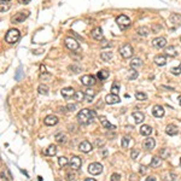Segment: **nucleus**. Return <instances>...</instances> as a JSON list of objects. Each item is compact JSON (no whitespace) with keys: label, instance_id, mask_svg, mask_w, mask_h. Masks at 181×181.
<instances>
[{"label":"nucleus","instance_id":"nucleus-1","mask_svg":"<svg viewBox=\"0 0 181 181\" xmlns=\"http://www.w3.org/2000/svg\"><path fill=\"white\" fill-rule=\"evenodd\" d=\"M96 116H97V114H96L94 110H90V109H82V110L77 114V120L81 124H89L90 122H93Z\"/></svg>","mask_w":181,"mask_h":181},{"label":"nucleus","instance_id":"nucleus-2","mask_svg":"<svg viewBox=\"0 0 181 181\" xmlns=\"http://www.w3.org/2000/svg\"><path fill=\"white\" fill-rule=\"evenodd\" d=\"M21 38V33L18 29H10L5 35V41L7 44H16Z\"/></svg>","mask_w":181,"mask_h":181},{"label":"nucleus","instance_id":"nucleus-3","mask_svg":"<svg viewBox=\"0 0 181 181\" xmlns=\"http://www.w3.org/2000/svg\"><path fill=\"white\" fill-rule=\"evenodd\" d=\"M116 23L118 24V27H120L121 29H127L128 27H131V24H132L131 20H129V18L127 17L126 15L118 16V17L116 18Z\"/></svg>","mask_w":181,"mask_h":181},{"label":"nucleus","instance_id":"nucleus-4","mask_svg":"<svg viewBox=\"0 0 181 181\" xmlns=\"http://www.w3.org/2000/svg\"><path fill=\"white\" fill-rule=\"evenodd\" d=\"M133 47L129 44H126L120 48V54L123 58H131L133 56Z\"/></svg>","mask_w":181,"mask_h":181},{"label":"nucleus","instance_id":"nucleus-5","mask_svg":"<svg viewBox=\"0 0 181 181\" xmlns=\"http://www.w3.org/2000/svg\"><path fill=\"white\" fill-rule=\"evenodd\" d=\"M88 172H89V174H92V175H99L103 172V166L98 162L90 163L89 167H88Z\"/></svg>","mask_w":181,"mask_h":181},{"label":"nucleus","instance_id":"nucleus-6","mask_svg":"<svg viewBox=\"0 0 181 181\" xmlns=\"http://www.w3.org/2000/svg\"><path fill=\"white\" fill-rule=\"evenodd\" d=\"M29 16V12L28 11H23V12H18L16 13L13 17H12V23H22L24 22V20H27Z\"/></svg>","mask_w":181,"mask_h":181},{"label":"nucleus","instance_id":"nucleus-7","mask_svg":"<svg viewBox=\"0 0 181 181\" xmlns=\"http://www.w3.org/2000/svg\"><path fill=\"white\" fill-rule=\"evenodd\" d=\"M69 164H70V167H71L72 170H77L82 166V161H81V158L79 156H72L70 158V161H69Z\"/></svg>","mask_w":181,"mask_h":181},{"label":"nucleus","instance_id":"nucleus-8","mask_svg":"<svg viewBox=\"0 0 181 181\" xmlns=\"http://www.w3.org/2000/svg\"><path fill=\"white\" fill-rule=\"evenodd\" d=\"M65 46L69 48V50H71V51H76L77 48H79V42L75 40V39H72V38H66L65 39Z\"/></svg>","mask_w":181,"mask_h":181},{"label":"nucleus","instance_id":"nucleus-9","mask_svg":"<svg viewBox=\"0 0 181 181\" xmlns=\"http://www.w3.org/2000/svg\"><path fill=\"white\" fill-rule=\"evenodd\" d=\"M80 81L82 82V85H83V86L89 87V86H93V85L96 83V77H94V76H92V75H85V76H82V77H81V80H80Z\"/></svg>","mask_w":181,"mask_h":181},{"label":"nucleus","instance_id":"nucleus-10","mask_svg":"<svg viewBox=\"0 0 181 181\" xmlns=\"http://www.w3.org/2000/svg\"><path fill=\"white\" fill-rule=\"evenodd\" d=\"M120 97L118 96H116V94H112V93H110V94H107L106 97H105V103L106 104H109V105H114V104H117V103H120Z\"/></svg>","mask_w":181,"mask_h":181},{"label":"nucleus","instance_id":"nucleus-11","mask_svg":"<svg viewBox=\"0 0 181 181\" xmlns=\"http://www.w3.org/2000/svg\"><path fill=\"white\" fill-rule=\"evenodd\" d=\"M79 149H80L81 152L88 153V152L92 151V144H90L89 141H87V140H85V141H82V142L79 145Z\"/></svg>","mask_w":181,"mask_h":181},{"label":"nucleus","instance_id":"nucleus-12","mask_svg":"<svg viewBox=\"0 0 181 181\" xmlns=\"http://www.w3.org/2000/svg\"><path fill=\"white\" fill-rule=\"evenodd\" d=\"M152 45L156 47V48H163V47H166V45H167V40H166V38H156V39H153L152 40Z\"/></svg>","mask_w":181,"mask_h":181},{"label":"nucleus","instance_id":"nucleus-13","mask_svg":"<svg viewBox=\"0 0 181 181\" xmlns=\"http://www.w3.org/2000/svg\"><path fill=\"white\" fill-rule=\"evenodd\" d=\"M58 122H59L58 117L54 116V115H48V116H46L45 120H44V123H45L46 126H56Z\"/></svg>","mask_w":181,"mask_h":181},{"label":"nucleus","instance_id":"nucleus-14","mask_svg":"<svg viewBox=\"0 0 181 181\" xmlns=\"http://www.w3.org/2000/svg\"><path fill=\"white\" fill-rule=\"evenodd\" d=\"M62 96L65 98V99H69V98H72L75 96V90H74V88H71V87H65V88H63L62 89Z\"/></svg>","mask_w":181,"mask_h":181},{"label":"nucleus","instance_id":"nucleus-15","mask_svg":"<svg viewBox=\"0 0 181 181\" xmlns=\"http://www.w3.org/2000/svg\"><path fill=\"white\" fill-rule=\"evenodd\" d=\"M90 35H92V38L96 39V40H103L104 35H103V29L100 27H97L92 30V33H90Z\"/></svg>","mask_w":181,"mask_h":181},{"label":"nucleus","instance_id":"nucleus-16","mask_svg":"<svg viewBox=\"0 0 181 181\" xmlns=\"http://www.w3.org/2000/svg\"><path fill=\"white\" fill-rule=\"evenodd\" d=\"M152 114L155 117H163L164 116V109L161 105H155L152 109Z\"/></svg>","mask_w":181,"mask_h":181},{"label":"nucleus","instance_id":"nucleus-17","mask_svg":"<svg viewBox=\"0 0 181 181\" xmlns=\"http://www.w3.org/2000/svg\"><path fill=\"white\" fill-rule=\"evenodd\" d=\"M155 145H156V141L153 138H147V139H145L144 144H142V146L145 150H152L155 147Z\"/></svg>","mask_w":181,"mask_h":181},{"label":"nucleus","instance_id":"nucleus-18","mask_svg":"<svg viewBox=\"0 0 181 181\" xmlns=\"http://www.w3.org/2000/svg\"><path fill=\"white\" fill-rule=\"evenodd\" d=\"M166 133L168 135H176L179 133V129H177V127L175 124H168L167 126V128H166Z\"/></svg>","mask_w":181,"mask_h":181},{"label":"nucleus","instance_id":"nucleus-19","mask_svg":"<svg viewBox=\"0 0 181 181\" xmlns=\"http://www.w3.org/2000/svg\"><path fill=\"white\" fill-rule=\"evenodd\" d=\"M152 133V128L147 124H144L140 127V134L144 135V136H149L150 134Z\"/></svg>","mask_w":181,"mask_h":181},{"label":"nucleus","instance_id":"nucleus-20","mask_svg":"<svg viewBox=\"0 0 181 181\" xmlns=\"http://www.w3.org/2000/svg\"><path fill=\"white\" fill-rule=\"evenodd\" d=\"M133 118H134V121H135V123H141V122H144V120H145V116H144V114L142 112H140V111H134L133 112Z\"/></svg>","mask_w":181,"mask_h":181},{"label":"nucleus","instance_id":"nucleus-21","mask_svg":"<svg viewBox=\"0 0 181 181\" xmlns=\"http://www.w3.org/2000/svg\"><path fill=\"white\" fill-rule=\"evenodd\" d=\"M155 63L159 66H163V65H166L167 63V58L166 56H162V54H159V56H156L155 57Z\"/></svg>","mask_w":181,"mask_h":181},{"label":"nucleus","instance_id":"nucleus-22","mask_svg":"<svg viewBox=\"0 0 181 181\" xmlns=\"http://www.w3.org/2000/svg\"><path fill=\"white\" fill-rule=\"evenodd\" d=\"M85 94H86V100L90 103V101H92V99L94 98V96H96V90L90 89V88H87L85 90Z\"/></svg>","mask_w":181,"mask_h":181},{"label":"nucleus","instance_id":"nucleus-23","mask_svg":"<svg viewBox=\"0 0 181 181\" xmlns=\"http://www.w3.org/2000/svg\"><path fill=\"white\" fill-rule=\"evenodd\" d=\"M100 123H101V126L104 127V128H107V129H115L116 128V127L114 124H111L105 117H100Z\"/></svg>","mask_w":181,"mask_h":181},{"label":"nucleus","instance_id":"nucleus-24","mask_svg":"<svg viewBox=\"0 0 181 181\" xmlns=\"http://www.w3.org/2000/svg\"><path fill=\"white\" fill-rule=\"evenodd\" d=\"M177 48L175 47V46H169V47H167L166 48V53L168 54V56H170V57H176L177 56Z\"/></svg>","mask_w":181,"mask_h":181},{"label":"nucleus","instance_id":"nucleus-25","mask_svg":"<svg viewBox=\"0 0 181 181\" xmlns=\"http://www.w3.org/2000/svg\"><path fill=\"white\" fill-rule=\"evenodd\" d=\"M56 153H57V146L56 145H50V146L46 149V151H45L46 156H54Z\"/></svg>","mask_w":181,"mask_h":181},{"label":"nucleus","instance_id":"nucleus-26","mask_svg":"<svg viewBox=\"0 0 181 181\" xmlns=\"http://www.w3.org/2000/svg\"><path fill=\"white\" fill-rule=\"evenodd\" d=\"M136 33H138V35H140V36H142V38H145V36H147V35L150 34V29H149L147 27H140V28L136 30Z\"/></svg>","mask_w":181,"mask_h":181},{"label":"nucleus","instance_id":"nucleus-27","mask_svg":"<svg viewBox=\"0 0 181 181\" xmlns=\"http://www.w3.org/2000/svg\"><path fill=\"white\" fill-rule=\"evenodd\" d=\"M97 77H98L99 80H101V81L106 80V79L109 77V71H107V70H100V71H98Z\"/></svg>","mask_w":181,"mask_h":181},{"label":"nucleus","instance_id":"nucleus-28","mask_svg":"<svg viewBox=\"0 0 181 181\" xmlns=\"http://www.w3.org/2000/svg\"><path fill=\"white\" fill-rule=\"evenodd\" d=\"M161 163H162L161 158L156 156V157H153V158H152V161H151V163H150V166H151L152 168H158V167L161 166Z\"/></svg>","mask_w":181,"mask_h":181},{"label":"nucleus","instance_id":"nucleus-29","mask_svg":"<svg viewBox=\"0 0 181 181\" xmlns=\"http://www.w3.org/2000/svg\"><path fill=\"white\" fill-rule=\"evenodd\" d=\"M100 57H101V59L104 62H109V61L112 58V52H101Z\"/></svg>","mask_w":181,"mask_h":181},{"label":"nucleus","instance_id":"nucleus-30","mask_svg":"<svg viewBox=\"0 0 181 181\" xmlns=\"http://www.w3.org/2000/svg\"><path fill=\"white\" fill-rule=\"evenodd\" d=\"M38 90H39V93L40 94H42V96H47L48 94V87L46 86V85H40L39 87H38Z\"/></svg>","mask_w":181,"mask_h":181},{"label":"nucleus","instance_id":"nucleus-31","mask_svg":"<svg viewBox=\"0 0 181 181\" xmlns=\"http://www.w3.org/2000/svg\"><path fill=\"white\" fill-rule=\"evenodd\" d=\"M56 140H57V142H59V144H65V142H66V135L63 134V133H58V134L56 135Z\"/></svg>","mask_w":181,"mask_h":181},{"label":"nucleus","instance_id":"nucleus-32","mask_svg":"<svg viewBox=\"0 0 181 181\" xmlns=\"http://www.w3.org/2000/svg\"><path fill=\"white\" fill-rule=\"evenodd\" d=\"M141 65H142V62H141L140 58H133L132 62H131V66L132 68H139Z\"/></svg>","mask_w":181,"mask_h":181},{"label":"nucleus","instance_id":"nucleus-33","mask_svg":"<svg viewBox=\"0 0 181 181\" xmlns=\"http://www.w3.org/2000/svg\"><path fill=\"white\" fill-rule=\"evenodd\" d=\"M138 77V71L134 69V68H132L131 70H129V72H128V79L129 80H135Z\"/></svg>","mask_w":181,"mask_h":181},{"label":"nucleus","instance_id":"nucleus-34","mask_svg":"<svg viewBox=\"0 0 181 181\" xmlns=\"http://www.w3.org/2000/svg\"><path fill=\"white\" fill-rule=\"evenodd\" d=\"M111 93L118 96V93H120V85L117 82H114L112 83V86H111Z\"/></svg>","mask_w":181,"mask_h":181},{"label":"nucleus","instance_id":"nucleus-35","mask_svg":"<svg viewBox=\"0 0 181 181\" xmlns=\"http://www.w3.org/2000/svg\"><path fill=\"white\" fill-rule=\"evenodd\" d=\"M74 99H75L76 101H82L83 99H86V94L82 93V92H76L75 96H74Z\"/></svg>","mask_w":181,"mask_h":181},{"label":"nucleus","instance_id":"nucleus-36","mask_svg":"<svg viewBox=\"0 0 181 181\" xmlns=\"http://www.w3.org/2000/svg\"><path fill=\"white\" fill-rule=\"evenodd\" d=\"M169 155H170L169 149H162L161 152H159V157H161V158H168Z\"/></svg>","mask_w":181,"mask_h":181},{"label":"nucleus","instance_id":"nucleus-37","mask_svg":"<svg viewBox=\"0 0 181 181\" xmlns=\"http://www.w3.org/2000/svg\"><path fill=\"white\" fill-rule=\"evenodd\" d=\"M69 163V161H68V158L66 157H64V156H62V157H59L58 158V164L61 166V167H65L66 164Z\"/></svg>","mask_w":181,"mask_h":181},{"label":"nucleus","instance_id":"nucleus-38","mask_svg":"<svg viewBox=\"0 0 181 181\" xmlns=\"http://www.w3.org/2000/svg\"><path fill=\"white\" fill-rule=\"evenodd\" d=\"M129 142H131V138H128V136H124V138L122 139V142H121L122 147H123V149H127V147L129 146Z\"/></svg>","mask_w":181,"mask_h":181},{"label":"nucleus","instance_id":"nucleus-39","mask_svg":"<svg viewBox=\"0 0 181 181\" xmlns=\"http://www.w3.org/2000/svg\"><path fill=\"white\" fill-rule=\"evenodd\" d=\"M170 72L173 75H180L181 74V64L179 66H175V68H172L170 69Z\"/></svg>","mask_w":181,"mask_h":181},{"label":"nucleus","instance_id":"nucleus-40","mask_svg":"<svg viewBox=\"0 0 181 181\" xmlns=\"http://www.w3.org/2000/svg\"><path fill=\"white\" fill-rule=\"evenodd\" d=\"M135 98H136V100H145L147 98V96L145 93H142V92H136L135 93Z\"/></svg>","mask_w":181,"mask_h":181},{"label":"nucleus","instance_id":"nucleus-41","mask_svg":"<svg viewBox=\"0 0 181 181\" xmlns=\"http://www.w3.org/2000/svg\"><path fill=\"white\" fill-rule=\"evenodd\" d=\"M175 179H176V175L174 173H169L164 176V181H174Z\"/></svg>","mask_w":181,"mask_h":181},{"label":"nucleus","instance_id":"nucleus-42","mask_svg":"<svg viewBox=\"0 0 181 181\" xmlns=\"http://www.w3.org/2000/svg\"><path fill=\"white\" fill-rule=\"evenodd\" d=\"M110 179H111V181H121V175L117 174V173H115V174L111 175Z\"/></svg>","mask_w":181,"mask_h":181},{"label":"nucleus","instance_id":"nucleus-43","mask_svg":"<svg viewBox=\"0 0 181 181\" xmlns=\"http://www.w3.org/2000/svg\"><path fill=\"white\" fill-rule=\"evenodd\" d=\"M21 76H22V68L20 66V68H18V70H17V72H16V75H15V79L18 81V80L21 79Z\"/></svg>","mask_w":181,"mask_h":181},{"label":"nucleus","instance_id":"nucleus-44","mask_svg":"<svg viewBox=\"0 0 181 181\" xmlns=\"http://www.w3.org/2000/svg\"><path fill=\"white\" fill-rule=\"evenodd\" d=\"M70 70H72V72L77 74V72L81 71V68H80V66H76V65H72V66H70Z\"/></svg>","mask_w":181,"mask_h":181},{"label":"nucleus","instance_id":"nucleus-45","mask_svg":"<svg viewBox=\"0 0 181 181\" xmlns=\"http://www.w3.org/2000/svg\"><path fill=\"white\" fill-rule=\"evenodd\" d=\"M138 155H139V151H138V150H132V152H131V158L135 159V158L138 157Z\"/></svg>","mask_w":181,"mask_h":181},{"label":"nucleus","instance_id":"nucleus-46","mask_svg":"<svg viewBox=\"0 0 181 181\" xmlns=\"http://www.w3.org/2000/svg\"><path fill=\"white\" fill-rule=\"evenodd\" d=\"M10 9V5H5V1H1V12H4V11H6V10H9Z\"/></svg>","mask_w":181,"mask_h":181},{"label":"nucleus","instance_id":"nucleus-47","mask_svg":"<svg viewBox=\"0 0 181 181\" xmlns=\"http://www.w3.org/2000/svg\"><path fill=\"white\" fill-rule=\"evenodd\" d=\"M66 109H68L69 111H74L75 109H76V105H75V104H68V105H66Z\"/></svg>","mask_w":181,"mask_h":181},{"label":"nucleus","instance_id":"nucleus-48","mask_svg":"<svg viewBox=\"0 0 181 181\" xmlns=\"http://www.w3.org/2000/svg\"><path fill=\"white\" fill-rule=\"evenodd\" d=\"M101 46H103V47H110V46H112V44H110V42L106 41V40H103Z\"/></svg>","mask_w":181,"mask_h":181},{"label":"nucleus","instance_id":"nucleus-49","mask_svg":"<svg viewBox=\"0 0 181 181\" xmlns=\"http://www.w3.org/2000/svg\"><path fill=\"white\" fill-rule=\"evenodd\" d=\"M145 181H156V177L155 176H149V177H146Z\"/></svg>","mask_w":181,"mask_h":181},{"label":"nucleus","instance_id":"nucleus-50","mask_svg":"<svg viewBox=\"0 0 181 181\" xmlns=\"http://www.w3.org/2000/svg\"><path fill=\"white\" fill-rule=\"evenodd\" d=\"M1 181H7V179H6V176H5L4 173H1Z\"/></svg>","mask_w":181,"mask_h":181},{"label":"nucleus","instance_id":"nucleus-51","mask_svg":"<svg viewBox=\"0 0 181 181\" xmlns=\"http://www.w3.org/2000/svg\"><path fill=\"white\" fill-rule=\"evenodd\" d=\"M40 70H41V72H46V68H45L44 65H41V66H40Z\"/></svg>","mask_w":181,"mask_h":181},{"label":"nucleus","instance_id":"nucleus-52","mask_svg":"<svg viewBox=\"0 0 181 181\" xmlns=\"http://www.w3.org/2000/svg\"><path fill=\"white\" fill-rule=\"evenodd\" d=\"M85 181H96V180L92 179V177H88V179H85Z\"/></svg>","mask_w":181,"mask_h":181},{"label":"nucleus","instance_id":"nucleus-53","mask_svg":"<svg viewBox=\"0 0 181 181\" xmlns=\"http://www.w3.org/2000/svg\"><path fill=\"white\" fill-rule=\"evenodd\" d=\"M21 3H23V4H26V3H28V1H30V0H20Z\"/></svg>","mask_w":181,"mask_h":181},{"label":"nucleus","instance_id":"nucleus-54","mask_svg":"<svg viewBox=\"0 0 181 181\" xmlns=\"http://www.w3.org/2000/svg\"><path fill=\"white\" fill-rule=\"evenodd\" d=\"M177 100H179V103H180V105H181V96H179V98H177Z\"/></svg>","mask_w":181,"mask_h":181},{"label":"nucleus","instance_id":"nucleus-55","mask_svg":"<svg viewBox=\"0 0 181 181\" xmlns=\"http://www.w3.org/2000/svg\"><path fill=\"white\" fill-rule=\"evenodd\" d=\"M1 1H9V0H1Z\"/></svg>","mask_w":181,"mask_h":181},{"label":"nucleus","instance_id":"nucleus-56","mask_svg":"<svg viewBox=\"0 0 181 181\" xmlns=\"http://www.w3.org/2000/svg\"><path fill=\"white\" fill-rule=\"evenodd\" d=\"M180 41H181V38H180Z\"/></svg>","mask_w":181,"mask_h":181}]
</instances>
